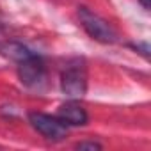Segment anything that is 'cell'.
Segmentation results:
<instances>
[{
  "instance_id": "obj_7",
  "label": "cell",
  "mask_w": 151,
  "mask_h": 151,
  "mask_svg": "<svg viewBox=\"0 0 151 151\" xmlns=\"http://www.w3.org/2000/svg\"><path fill=\"white\" fill-rule=\"evenodd\" d=\"M133 50H137L144 59H147L149 57V45L146 43V41H139V43H133V45H130Z\"/></svg>"
},
{
  "instance_id": "obj_3",
  "label": "cell",
  "mask_w": 151,
  "mask_h": 151,
  "mask_svg": "<svg viewBox=\"0 0 151 151\" xmlns=\"http://www.w3.org/2000/svg\"><path fill=\"white\" fill-rule=\"evenodd\" d=\"M29 123L36 132H39L48 140H62L68 135V126L59 117H53L43 112H30Z\"/></svg>"
},
{
  "instance_id": "obj_1",
  "label": "cell",
  "mask_w": 151,
  "mask_h": 151,
  "mask_svg": "<svg viewBox=\"0 0 151 151\" xmlns=\"http://www.w3.org/2000/svg\"><path fill=\"white\" fill-rule=\"evenodd\" d=\"M60 89L69 100H78L87 93V68L84 59H71L60 73Z\"/></svg>"
},
{
  "instance_id": "obj_2",
  "label": "cell",
  "mask_w": 151,
  "mask_h": 151,
  "mask_svg": "<svg viewBox=\"0 0 151 151\" xmlns=\"http://www.w3.org/2000/svg\"><path fill=\"white\" fill-rule=\"evenodd\" d=\"M78 18H80V25L84 27V30L94 41L103 43V45H114L117 41V32L114 30V27L101 16L93 13L91 9L84 6L78 7Z\"/></svg>"
},
{
  "instance_id": "obj_8",
  "label": "cell",
  "mask_w": 151,
  "mask_h": 151,
  "mask_svg": "<svg viewBox=\"0 0 151 151\" xmlns=\"http://www.w3.org/2000/svg\"><path fill=\"white\" fill-rule=\"evenodd\" d=\"M77 149H101V144L100 142H78L77 144Z\"/></svg>"
},
{
  "instance_id": "obj_5",
  "label": "cell",
  "mask_w": 151,
  "mask_h": 151,
  "mask_svg": "<svg viewBox=\"0 0 151 151\" xmlns=\"http://www.w3.org/2000/svg\"><path fill=\"white\" fill-rule=\"evenodd\" d=\"M57 117L66 124V126H84L89 121L87 110L77 101V100H69L62 103L57 110Z\"/></svg>"
},
{
  "instance_id": "obj_6",
  "label": "cell",
  "mask_w": 151,
  "mask_h": 151,
  "mask_svg": "<svg viewBox=\"0 0 151 151\" xmlns=\"http://www.w3.org/2000/svg\"><path fill=\"white\" fill-rule=\"evenodd\" d=\"M0 53H2L4 57H7V59H11V60H14V62L18 64V62H22V60L32 57L36 52H32L30 48H27V46L22 45V43H16V41H6V43L0 45Z\"/></svg>"
},
{
  "instance_id": "obj_4",
  "label": "cell",
  "mask_w": 151,
  "mask_h": 151,
  "mask_svg": "<svg viewBox=\"0 0 151 151\" xmlns=\"http://www.w3.org/2000/svg\"><path fill=\"white\" fill-rule=\"evenodd\" d=\"M18 77L20 82L27 87H39V84L45 80V64L43 59L34 53L32 57L18 62Z\"/></svg>"
},
{
  "instance_id": "obj_9",
  "label": "cell",
  "mask_w": 151,
  "mask_h": 151,
  "mask_svg": "<svg viewBox=\"0 0 151 151\" xmlns=\"http://www.w3.org/2000/svg\"><path fill=\"white\" fill-rule=\"evenodd\" d=\"M139 2H140V6H142V7H144L146 11H147V9L151 7V0H139Z\"/></svg>"
}]
</instances>
